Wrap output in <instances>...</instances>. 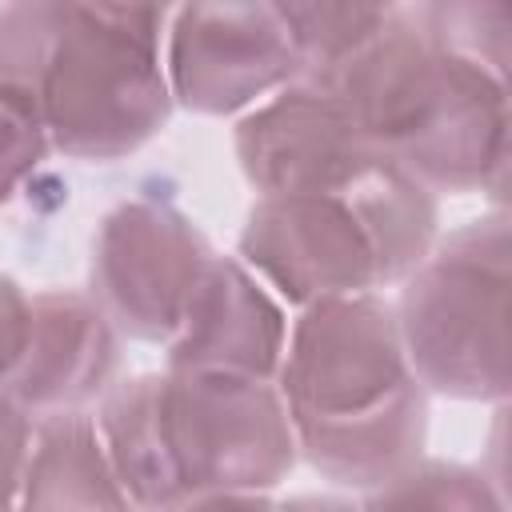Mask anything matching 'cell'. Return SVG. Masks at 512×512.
<instances>
[{"mask_svg":"<svg viewBox=\"0 0 512 512\" xmlns=\"http://www.w3.org/2000/svg\"><path fill=\"white\" fill-rule=\"evenodd\" d=\"M120 368V332L88 292L52 288L28 300L24 352L4 384V396L32 420L84 412L104 396Z\"/></svg>","mask_w":512,"mask_h":512,"instance_id":"cell-10","label":"cell"},{"mask_svg":"<svg viewBox=\"0 0 512 512\" xmlns=\"http://www.w3.org/2000/svg\"><path fill=\"white\" fill-rule=\"evenodd\" d=\"M276 392L296 452L332 484L368 492L424 456L428 392L376 292L300 308Z\"/></svg>","mask_w":512,"mask_h":512,"instance_id":"cell-2","label":"cell"},{"mask_svg":"<svg viewBox=\"0 0 512 512\" xmlns=\"http://www.w3.org/2000/svg\"><path fill=\"white\" fill-rule=\"evenodd\" d=\"M396 328L424 392L456 400L508 396V216L488 212L440 236L400 280Z\"/></svg>","mask_w":512,"mask_h":512,"instance_id":"cell-6","label":"cell"},{"mask_svg":"<svg viewBox=\"0 0 512 512\" xmlns=\"http://www.w3.org/2000/svg\"><path fill=\"white\" fill-rule=\"evenodd\" d=\"M436 192L380 156L340 192L256 196L240 264L292 308L372 296L404 280L436 244Z\"/></svg>","mask_w":512,"mask_h":512,"instance_id":"cell-5","label":"cell"},{"mask_svg":"<svg viewBox=\"0 0 512 512\" xmlns=\"http://www.w3.org/2000/svg\"><path fill=\"white\" fill-rule=\"evenodd\" d=\"M32 432L36 420L0 392V512H16L20 504L28 456H32Z\"/></svg>","mask_w":512,"mask_h":512,"instance_id":"cell-17","label":"cell"},{"mask_svg":"<svg viewBox=\"0 0 512 512\" xmlns=\"http://www.w3.org/2000/svg\"><path fill=\"white\" fill-rule=\"evenodd\" d=\"M380 156L348 108L304 80L272 92L236 124V160L256 196L340 192Z\"/></svg>","mask_w":512,"mask_h":512,"instance_id":"cell-9","label":"cell"},{"mask_svg":"<svg viewBox=\"0 0 512 512\" xmlns=\"http://www.w3.org/2000/svg\"><path fill=\"white\" fill-rule=\"evenodd\" d=\"M168 512H276V500H268V492H216L184 500Z\"/></svg>","mask_w":512,"mask_h":512,"instance_id":"cell-19","label":"cell"},{"mask_svg":"<svg viewBox=\"0 0 512 512\" xmlns=\"http://www.w3.org/2000/svg\"><path fill=\"white\" fill-rule=\"evenodd\" d=\"M280 12L296 44V80H320L388 20L392 4H280Z\"/></svg>","mask_w":512,"mask_h":512,"instance_id":"cell-14","label":"cell"},{"mask_svg":"<svg viewBox=\"0 0 512 512\" xmlns=\"http://www.w3.org/2000/svg\"><path fill=\"white\" fill-rule=\"evenodd\" d=\"M164 32L168 8L156 4H4L0 88L36 112L48 148L124 160L172 116Z\"/></svg>","mask_w":512,"mask_h":512,"instance_id":"cell-1","label":"cell"},{"mask_svg":"<svg viewBox=\"0 0 512 512\" xmlns=\"http://www.w3.org/2000/svg\"><path fill=\"white\" fill-rule=\"evenodd\" d=\"M212 256L188 212L160 196H132L96 224L88 296L120 336L168 344Z\"/></svg>","mask_w":512,"mask_h":512,"instance_id":"cell-7","label":"cell"},{"mask_svg":"<svg viewBox=\"0 0 512 512\" xmlns=\"http://www.w3.org/2000/svg\"><path fill=\"white\" fill-rule=\"evenodd\" d=\"M288 348L280 300L236 260L212 256L168 340V372H212L276 384Z\"/></svg>","mask_w":512,"mask_h":512,"instance_id":"cell-11","label":"cell"},{"mask_svg":"<svg viewBox=\"0 0 512 512\" xmlns=\"http://www.w3.org/2000/svg\"><path fill=\"white\" fill-rule=\"evenodd\" d=\"M276 512H360L340 496H288L276 500Z\"/></svg>","mask_w":512,"mask_h":512,"instance_id":"cell-20","label":"cell"},{"mask_svg":"<svg viewBox=\"0 0 512 512\" xmlns=\"http://www.w3.org/2000/svg\"><path fill=\"white\" fill-rule=\"evenodd\" d=\"M96 432L136 512L216 492H268L296 464L276 384L212 372H144L100 396Z\"/></svg>","mask_w":512,"mask_h":512,"instance_id":"cell-4","label":"cell"},{"mask_svg":"<svg viewBox=\"0 0 512 512\" xmlns=\"http://www.w3.org/2000/svg\"><path fill=\"white\" fill-rule=\"evenodd\" d=\"M360 512H504V496L472 464L420 456L392 480L368 488Z\"/></svg>","mask_w":512,"mask_h":512,"instance_id":"cell-13","label":"cell"},{"mask_svg":"<svg viewBox=\"0 0 512 512\" xmlns=\"http://www.w3.org/2000/svg\"><path fill=\"white\" fill-rule=\"evenodd\" d=\"M16 512H136L92 416L64 412L36 420Z\"/></svg>","mask_w":512,"mask_h":512,"instance_id":"cell-12","label":"cell"},{"mask_svg":"<svg viewBox=\"0 0 512 512\" xmlns=\"http://www.w3.org/2000/svg\"><path fill=\"white\" fill-rule=\"evenodd\" d=\"M376 152L428 192H500L508 168V72H496L392 4L388 20L328 76Z\"/></svg>","mask_w":512,"mask_h":512,"instance_id":"cell-3","label":"cell"},{"mask_svg":"<svg viewBox=\"0 0 512 512\" xmlns=\"http://www.w3.org/2000/svg\"><path fill=\"white\" fill-rule=\"evenodd\" d=\"M28 292L0 272V392L24 352V336H28Z\"/></svg>","mask_w":512,"mask_h":512,"instance_id":"cell-18","label":"cell"},{"mask_svg":"<svg viewBox=\"0 0 512 512\" xmlns=\"http://www.w3.org/2000/svg\"><path fill=\"white\" fill-rule=\"evenodd\" d=\"M164 76L172 104L232 116L296 80V44L280 4H184L168 12Z\"/></svg>","mask_w":512,"mask_h":512,"instance_id":"cell-8","label":"cell"},{"mask_svg":"<svg viewBox=\"0 0 512 512\" xmlns=\"http://www.w3.org/2000/svg\"><path fill=\"white\" fill-rule=\"evenodd\" d=\"M416 24L428 28L436 40L452 44L456 52L508 72V36H512V8L508 4H416Z\"/></svg>","mask_w":512,"mask_h":512,"instance_id":"cell-15","label":"cell"},{"mask_svg":"<svg viewBox=\"0 0 512 512\" xmlns=\"http://www.w3.org/2000/svg\"><path fill=\"white\" fill-rule=\"evenodd\" d=\"M48 136L36 120V112L0 88V208L16 196V188L44 164Z\"/></svg>","mask_w":512,"mask_h":512,"instance_id":"cell-16","label":"cell"}]
</instances>
